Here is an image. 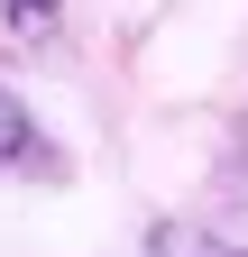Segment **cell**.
<instances>
[{
    "mask_svg": "<svg viewBox=\"0 0 248 257\" xmlns=\"http://www.w3.org/2000/svg\"><path fill=\"white\" fill-rule=\"evenodd\" d=\"M37 147H46V128H37V110H28L19 92L0 83V175H28V166H37Z\"/></svg>",
    "mask_w": 248,
    "mask_h": 257,
    "instance_id": "cell-1",
    "label": "cell"
},
{
    "mask_svg": "<svg viewBox=\"0 0 248 257\" xmlns=\"http://www.w3.org/2000/svg\"><path fill=\"white\" fill-rule=\"evenodd\" d=\"M0 10H10V28H19V37H46L65 0H0Z\"/></svg>",
    "mask_w": 248,
    "mask_h": 257,
    "instance_id": "cell-2",
    "label": "cell"
},
{
    "mask_svg": "<svg viewBox=\"0 0 248 257\" xmlns=\"http://www.w3.org/2000/svg\"><path fill=\"white\" fill-rule=\"evenodd\" d=\"M230 257H248V248H230Z\"/></svg>",
    "mask_w": 248,
    "mask_h": 257,
    "instance_id": "cell-3",
    "label": "cell"
}]
</instances>
